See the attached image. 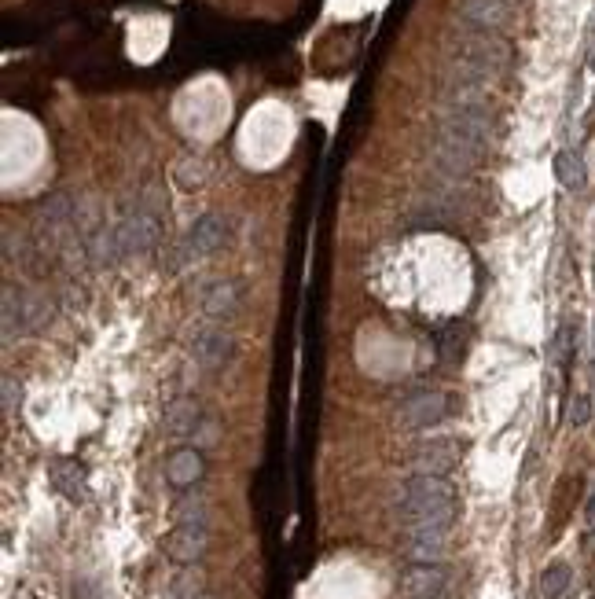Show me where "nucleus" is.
<instances>
[{
  "mask_svg": "<svg viewBox=\"0 0 595 599\" xmlns=\"http://www.w3.org/2000/svg\"><path fill=\"white\" fill-rule=\"evenodd\" d=\"M393 515L401 526H452L456 489L445 475H412L393 493Z\"/></svg>",
  "mask_w": 595,
  "mask_h": 599,
  "instance_id": "f257e3e1",
  "label": "nucleus"
},
{
  "mask_svg": "<svg viewBox=\"0 0 595 599\" xmlns=\"http://www.w3.org/2000/svg\"><path fill=\"white\" fill-rule=\"evenodd\" d=\"M445 45H449V59L474 63V67L489 70L496 78L511 67V45L500 34H489V30H478V26L463 23L460 30H452Z\"/></svg>",
  "mask_w": 595,
  "mask_h": 599,
  "instance_id": "f03ea898",
  "label": "nucleus"
},
{
  "mask_svg": "<svg viewBox=\"0 0 595 599\" xmlns=\"http://www.w3.org/2000/svg\"><path fill=\"white\" fill-rule=\"evenodd\" d=\"M482 159H485V147L471 144V140H463V136L456 133L438 129V136L430 140V162H434L441 173H449V177H467V173L478 170Z\"/></svg>",
  "mask_w": 595,
  "mask_h": 599,
  "instance_id": "7ed1b4c3",
  "label": "nucleus"
},
{
  "mask_svg": "<svg viewBox=\"0 0 595 599\" xmlns=\"http://www.w3.org/2000/svg\"><path fill=\"white\" fill-rule=\"evenodd\" d=\"M438 129H445V133H456L463 136V140H471V144L478 147H493V136H496V125H493V114L482 111V107H441L438 114Z\"/></svg>",
  "mask_w": 595,
  "mask_h": 599,
  "instance_id": "20e7f679",
  "label": "nucleus"
},
{
  "mask_svg": "<svg viewBox=\"0 0 595 599\" xmlns=\"http://www.w3.org/2000/svg\"><path fill=\"white\" fill-rule=\"evenodd\" d=\"M158 232H162L158 214L147 210V206L129 210V214L114 225V236H118V250H122V254H147V250L158 243Z\"/></svg>",
  "mask_w": 595,
  "mask_h": 599,
  "instance_id": "39448f33",
  "label": "nucleus"
},
{
  "mask_svg": "<svg viewBox=\"0 0 595 599\" xmlns=\"http://www.w3.org/2000/svg\"><path fill=\"white\" fill-rule=\"evenodd\" d=\"M452 526H401V555L412 563H441Z\"/></svg>",
  "mask_w": 595,
  "mask_h": 599,
  "instance_id": "423d86ee",
  "label": "nucleus"
},
{
  "mask_svg": "<svg viewBox=\"0 0 595 599\" xmlns=\"http://www.w3.org/2000/svg\"><path fill=\"white\" fill-rule=\"evenodd\" d=\"M228 239H232V221L225 214H203L195 217V225L184 236V254L191 261L210 258V254H217V250L225 247Z\"/></svg>",
  "mask_w": 595,
  "mask_h": 599,
  "instance_id": "0eeeda50",
  "label": "nucleus"
},
{
  "mask_svg": "<svg viewBox=\"0 0 595 599\" xmlns=\"http://www.w3.org/2000/svg\"><path fill=\"white\" fill-rule=\"evenodd\" d=\"M445 416H449V397L430 390V394H416V397H408V401H401L393 423L401 430H427V427H438Z\"/></svg>",
  "mask_w": 595,
  "mask_h": 599,
  "instance_id": "6e6552de",
  "label": "nucleus"
},
{
  "mask_svg": "<svg viewBox=\"0 0 595 599\" xmlns=\"http://www.w3.org/2000/svg\"><path fill=\"white\" fill-rule=\"evenodd\" d=\"M460 19L489 34H507L518 19L515 0H460Z\"/></svg>",
  "mask_w": 595,
  "mask_h": 599,
  "instance_id": "1a4fd4ad",
  "label": "nucleus"
},
{
  "mask_svg": "<svg viewBox=\"0 0 595 599\" xmlns=\"http://www.w3.org/2000/svg\"><path fill=\"white\" fill-rule=\"evenodd\" d=\"M232 353H236V342L217 324H206V328H199L191 335V357L203 364V368H221V364L232 361Z\"/></svg>",
  "mask_w": 595,
  "mask_h": 599,
  "instance_id": "9d476101",
  "label": "nucleus"
},
{
  "mask_svg": "<svg viewBox=\"0 0 595 599\" xmlns=\"http://www.w3.org/2000/svg\"><path fill=\"white\" fill-rule=\"evenodd\" d=\"M460 464V445L452 438H438V441H423L408 467L416 471V475H449L452 467Z\"/></svg>",
  "mask_w": 595,
  "mask_h": 599,
  "instance_id": "9b49d317",
  "label": "nucleus"
},
{
  "mask_svg": "<svg viewBox=\"0 0 595 599\" xmlns=\"http://www.w3.org/2000/svg\"><path fill=\"white\" fill-rule=\"evenodd\" d=\"M206 320H214V324H225V320L239 317V309H243V287L236 280H217L206 287L203 302H199Z\"/></svg>",
  "mask_w": 595,
  "mask_h": 599,
  "instance_id": "f8f14e48",
  "label": "nucleus"
},
{
  "mask_svg": "<svg viewBox=\"0 0 595 599\" xmlns=\"http://www.w3.org/2000/svg\"><path fill=\"white\" fill-rule=\"evenodd\" d=\"M206 548H210L206 526H184V522H177V530L166 537V555L180 566H195L206 555Z\"/></svg>",
  "mask_w": 595,
  "mask_h": 599,
  "instance_id": "ddd939ff",
  "label": "nucleus"
},
{
  "mask_svg": "<svg viewBox=\"0 0 595 599\" xmlns=\"http://www.w3.org/2000/svg\"><path fill=\"white\" fill-rule=\"evenodd\" d=\"M445 570L438 563H412L401 574V596L405 599H441L445 592Z\"/></svg>",
  "mask_w": 595,
  "mask_h": 599,
  "instance_id": "4468645a",
  "label": "nucleus"
},
{
  "mask_svg": "<svg viewBox=\"0 0 595 599\" xmlns=\"http://www.w3.org/2000/svg\"><path fill=\"white\" fill-rule=\"evenodd\" d=\"M70 225H74V199L70 195L56 192L37 203V232L45 236V247L48 239H59Z\"/></svg>",
  "mask_w": 595,
  "mask_h": 599,
  "instance_id": "2eb2a0df",
  "label": "nucleus"
},
{
  "mask_svg": "<svg viewBox=\"0 0 595 599\" xmlns=\"http://www.w3.org/2000/svg\"><path fill=\"white\" fill-rule=\"evenodd\" d=\"M203 423V405L195 401V397H177V401H169L166 416H162V430H166L169 438H191L195 430Z\"/></svg>",
  "mask_w": 595,
  "mask_h": 599,
  "instance_id": "dca6fc26",
  "label": "nucleus"
},
{
  "mask_svg": "<svg viewBox=\"0 0 595 599\" xmlns=\"http://www.w3.org/2000/svg\"><path fill=\"white\" fill-rule=\"evenodd\" d=\"M206 464H203V453L191 445V449H177V453L166 460V482L173 489H191L199 478H203Z\"/></svg>",
  "mask_w": 595,
  "mask_h": 599,
  "instance_id": "f3484780",
  "label": "nucleus"
},
{
  "mask_svg": "<svg viewBox=\"0 0 595 599\" xmlns=\"http://www.w3.org/2000/svg\"><path fill=\"white\" fill-rule=\"evenodd\" d=\"M0 309H4V339L15 342V335H26V324H23V291H19L12 280L4 283V291H0Z\"/></svg>",
  "mask_w": 595,
  "mask_h": 599,
  "instance_id": "a211bd4d",
  "label": "nucleus"
},
{
  "mask_svg": "<svg viewBox=\"0 0 595 599\" xmlns=\"http://www.w3.org/2000/svg\"><path fill=\"white\" fill-rule=\"evenodd\" d=\"M555 181H559L562 188H570V192H577V188L588 184V166H584V159L577 151L566 147V151L555 155Z\"/></svg>",
  "mask_w": 595,
  "mask_h": 599,
  "instance_id": "6ab92c4d",
  "label": "nucleus"
},
{
  "mask_svg": "<svg viewBox=\"0 0 595 599\" xmlns=\"http://www.w3.org/2000/svg\"><path fill=\"white\" fill-rule=\"evenodd\" d=\"M85 258L92 261V265H111L122 250H118V236H114V225H100L92 236H85Z\"/></svg>",
  "mask_w": 595,
  "mask_h": 599,
  "instance_id": "aec40b11",
  "label": "nucleus"
},
{
  "mask_svg": "<svg viewBox=\"0 0 595 599\" xmlns=\"http://www.w3.org/2000/svg\"><path fill=\"white\" fill-rule=\"evenodd\" d=\"M23 324H26V335H30V331H45L48 324H52V302H48L45 294L23 291Z\"/></svg>",
  "mask_w": 595,
  "mask_h": 599,
  "instance_id": "412c9836",
  "label": "nucleus"
},
{
  "mask_svg": "<svg viewBox=\"0 0 595 599\" xmlns=\"http://www.w3.org/2000/svg\"><path fill=\"white\" fill-rule=\"evenodd\" d=\"M573 585V566L570 563H548L540 574V596L544 599H562Z\"/></svg>",
  "mask_w": 595,
  "mask_h": 599,
  "instance_id": "4be33fe9",
  "label": "nucleus"
},
{
  "mask_svg": "<svg viewBox=\"0 0 595 599\" xmlns=\"http://www.w3.org/2000/svg\"><path fill=\"white\" fill-rule=\"evenodd\" d=\"M173 519L184 522V526H206L210 522V504L203 497H184L173 508Z\"/></svg>",
  "mask_w": 595,
  "mask_h": 599,
  "instance_id": "5701e85b",
  "label": "nucleus"
},
{
  "mask_svg": "<svg viewBox=\"0 0 595 599\" xmlns=\"http://www.w3.org/2000/svg\"><path fill=\"white\" fill-rule=\"evenodd\" d=\"M30 243H26L23 232H15V228H4V261H19V265H26L30 261Z\"/></svg>",
  "mask_w": 595,
  "mask_h": 599,
  "instance_id": "b1692460",
  "label": "nucleus"
},
{
  "mask_svg": "<svg viewBox=\"0 0 595 599\" xmlns=\"http://www.w3.org/2000/svg\"><path fill=\"white\" fill-rule=\"evenodd\" d=\"M573 335H577V331H573V324H562V328L555 331V339H551V361H555V364H562V368H566V364H570V353H573Z\"/></svg>",
  "mask_w": 595,
  "mask_h": 599,
  "instance_id": "393cba45",
  "label": "nucleus"
},
{
  "mask_svg": "<svg viewBox=\"0 0 595 599\" xmlns=\"http://www.w3.org/2000/svg\"><path fill=\"white\" fill-rule=\"evenodd\" d=\"M592 419V397H573V405H570V423L573 427H584Z\"/></svg>",
  "mask_w": 595,
  "mask_h": 599,
  "instance_id": "a878e982",
  "label": "nucleus"
},
{
  "mask_svg": "<svg viewBox=\"0 0 595 599\" xmlns=\"http://www.w3.org/2000/svg\"><path fill=\"white\" fill-rule=\"evenodd\" d=\"M19 397H23V386L15 383V375H4V412H15Z\"/></svg>",
  "mask_w": 595,
  "mask_h": 599,
  "instance_id": "bb28decb",
  "label": "nucleus"
},
{
  "mask_svg": "<svg viewBox=\"0 0 595 599\" xmlns=\"http://www.w3.org/2000/svg\"><path fill=\"white\" fill-rule=\"evenodd\" d=\"M191 438H195V445H214V441H217V423H214V419H203V423H199V430H195Z\"/></svg>",
  "mask_w": 595,
  "mask_h": 599,
  "instance_id": "cd10ccee",
  "label": "nucleus"
},
{
  "mask_svg": "<svg viewBox=\"0 0 595 599\" xmlns=\"http://www.w3.org/2000/svg\"><path fill=\"white\" fill-rule=\"evenodd\" d=\"M584 522H588V526L595 530V493L588 497V504H584Z\"/></svg>",
  "mask_w": 595,
  "mask_h": 599,
  "instance_id": "c85d7f7f",
  "label": "nucleus"
},
{
  "mask_svg": "<svg viewBox=\"0 0 595 599\" xmlns=\"http://www.w3.org/2000/svg\"><path fill=\"white\" fill-rule=\"evenodd\" d=\"M191 599H217V596H206V592H199V596H191Z\"/></svg>",
  "mask_w": 595,
  "mask_h": 599,
  "instance_id": "c756f323",
  "label": "nucleus"
}]
</instances>
